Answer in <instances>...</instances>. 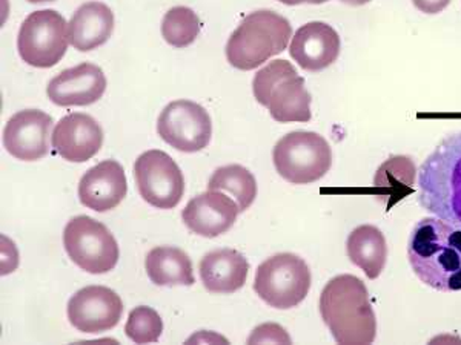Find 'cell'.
I'll return each instance as SVG.
<instances>
[{"label":"cell","instance_id":"44dd1931","mask_svg":"<svg viewBox=\"0 0 461 345\" xmlns=\"http://www.w3.org/2000/svg\"><path fill=\"white\" fill-rule=\"evenodd\" d=\"M348 257L366 273L369 279H377L388 260V244L382 230L375 226H360L352 230L346 243Z\"/></svg>","mask_w":461,"mask_h":345},{"label":"cell","instance_id":"83f0119b","mask_svg":"<svg viewBox=\"0 0 461 345\" xmlns=\"http://www.w3.org/2000/svg\"><path fill=\"white\" fill-rule=\"evenodd\" d=\"M415 8L420 13H425V14H438L441 11L446 10L451 0H412Z\"/></svg>","mask_w":461,"mask_h":345},{"label":"cell","instance_id":"484cf974","mask_svg":"<svg viewBox=\"0 0 461 345\" xmlns=\"http://www.w3.org/2000/svg\"><path fill=\"white\" fill-rule=\"evenodd\" d=\"M163 323L156 310L151 307H136L126 321L125 333L136 344L158 342L162 336Z\"/></svg>","mask_w":461,"mask_h":345},{"label":"cell","instance_id":"7c38bea8","mask_svg":"<svg viewBox=\"0 0 461 345\" xmlns=\"http://www.w3.org/2000/svg\"><path fill=\"white\" fill-rule=\"evenodd\" d=\"M123 314L121 296L104 286H88L73 295L68 319L82 333H104L119 324Z\"/></svg>","mask_w":461,"mask_h":345},{"label":"cell","instance_id":"ba28073f","mask_svg":"<svg viewBox=\"0 0 461 345\" xmlns=\"http://www.w3.org/2000/svg\"><path fill=\"white\" fill-rule=\"evenodd\" d=\"M63 246L74 264L93 275L110 272L119 261V246L110 229L100 221L80 215L63 230Z\"/></svg>","mask_w":461,"mask_h":345},{"label":"cell","instance_id":"4fadbf2b","mask_svg":"<svg viewBox=\"0 0 461 345\" xmlns=\"http://www.w3.org/2000/svg\"><path fill=\"white\" fill-rule=\"evenodd\" d=\"M53 119L43 111H19L4 129V146L22 162H37L50 152V132Z\"/></svg>","mask_w":461,"mask_h":345},{"label":"cell","instance_id":"9a60e30c","mask_svg":"<svg viewBox=\"0 0 461 345\" xmlns=\"http://www.w3.org/2000/svg\"><path fill=\"white\" fill-rule=\"evenodd\" d=\"M106 91L104 71L93 63L84 62L63 69L48 84V99L58 106H89L99 102Z\"/></svg>","mask_w":461,"mask_h":345},{"label":"cell","instance_id":"277c9868","mask_svg":"<svg viewBox=\"0 0 461 345\" xmlns=\"http://www.w3.org/2000/svg\"><path fill=\"white\" fill-rule=\"evenodd\" d=\"M293 37L288 19L271 10L248 14L226 45V58L234 68L252 71L269 58L284 53Z\"/></svg>","mask_w":461,"mask_h":345},{"label":"cell","instance_id":"d6986e66","mask_svg":"<svg viewBox=\"0 0 461 345\" xmlns=\"http://www.w3.org/2000/svg\"><path fill=\"white\" fill-rule=\"evenodd\" d=\"M114 31V14L102 2H86L68 22V40L80 53H88L108 42Z\"/></svg>","mask_w":461,"mask_h":345},{"label":"cell","instance_id":"f546056e","mask_svg":"<svg viewBox=\"0 0 461 345\" xmlns=\"http://www.w3.org/2000/svg\"><path fill=\"white\" fill-rule=\"evenodd\" d=\"M284 5H302V4H310V0H278Z\"/></svg>","mask_w":461,"mask_h":345},{"label":"cell","instance_id":"1f68e13d","mask_svg":"<svg viewBox=\"0 0 461 345\" xmlns=\"http://www.w3.org/2000/svg\"><path fill=\"white\" fill-rule=\"evenodd\" d=\"M30 4H42V2H53V0H28Z\"/></svg>","mask_w":461,"mask_h":345},{"label":"cell","instance_id":"3957f363","mask_svg":"<svg viewBox=\"0 0 461 345\" xmlns=\"http://www.w3.org/2000/svg\"><path fill=\"white\" fill-rule=\"evenodd\" d=\"M417 201L461 229V131L446 136L421 164Z\"/></svg>","mask_w":461,"mask_h":345},{"label":"cell","instance_id":"30bf717a","mask_svg":"<svg viewBox=\"0 0 461 345\" xmlns=\"http://www.w3.org/2000/svg\"><path fill=\"white\" fill-rule=\"evenodd\" d=\"M139 194L158 209H174L184 197V173L167 152H143L134 163Z\"/></svg>","mask_w":461,"mask_h":345},{"label":"cell","instance_id":"5bb4252c","mask_svg":"<svg viewBox=\"0 0 461 345\" xmlns=\"http://www.w3.org/2000/svg\"><path fill=\"white\" fill-rule=\"evenodd\" d=\"M51 145L67 162H88L104 146V129L91 115L73 112L59 120Z\"/></svg>","mask_w":461,"mask_h":345},{"label":"cell","instance_id":"8992f818","mask_svg":"<svg viewBox=\"0 0 461 345\" xmlns=\"http://www.w3.org/2000/svg\"><path fill=\"white\" fill-rule=\"evenodd\" d=\"M273 160L278 175L289 183L311 184L330 172L332 151L320 134L294 131L278 140Z\"/></svg>","mask_w":461,"mask_h":345},{"label":"cell","instance_id":"e0dca14e","mask_svg":"<svg viewBox=\"0 0 461 345\" xmlns=\"http://www.w3.org/2000/svg\"><path fill=\"white\" fill-rule=\"evenodd\" d=\"M240 209L236 201L221 194V190H210L189 199L182 212V220L195 235L215 238L223 235L234 226Z\"/></svg>","mask_w":461,"mask_h":345},{"label":"cell","instance_id":"cb8c5ba5","mask_svg":"<svg viewBox=\"0 0 461 345\" xmlns=\"http://www.w3.org/2000/svg\"><path fill=\"white\" fill-rule=\"evenodd\" d=\"M210 190H223L236 199L240 212L247 210L258 197L256 178L240 164H230L215 171L208 183Z\"/></svg>","mask_w":461,"mask_h":345},{"label":"cell","instance_id":"4dcf8cb0","mask_svg":"<svg viewBox=\"0 0 461 345\" xmlns=\"http://www.w3.org/2000/svg\"><path fill=\"white\" fill-rule=\"evenodd\" d=\"M325 2H328V0H310V4H312V5H320V4H325Z\"/></svg>","mask_w":461,"mask_h":345},{"label":"cell","instance_id":"ac0fdd59","mask_svg":"<svg viewBox=\"0 0 461 345\" xmlns=\"http://www.w3.org/2000/svg\"><path fill=\"white\" fill-rule=\"evenodd\" d=\"M128 194L125 171L115 160H104L88 169L80 178L79 199L85 208L108 212L123 201Z\"/></svg>","mask_w":461,"mask_h":345},{"label":"cell","instance_id":"8fae6325","mask_svg":"<svg viewBox=\"0 0 461 345\" xmlns=\"http://www.w3.org/2000/svg\"><path fill=\"white\" fill-rule=\"evenodd\" d=\"M158 134L174 149L193 154L210 145L212 121L199 103L176 100L158 115Z\"/></svg>","mask_w":461,"mask_h":345},{"label":"cell","instance_id":"9c48e42d","mask_svg":"<svg viewBox=\"0 0 461 345\" xmlns=\"http://www.w3.org/2000/svg\"><path fill=\"white\" fill-rule=\"evenodd\" d=\"M68 23L54 10L34 11L23 21L17 49L34 68H53L68 49Z\"/></svg>","mask_w":461,"mask_h":345},{"label":"cell","instance_id":"2e32d148","mask_svg":"<svg viewBox=\"0 0 461 345\" xmlns=\"http://www.w3.org/2000/svg\"><path fill=\"white\" fill-rule=\"evenodd\" d=\"M289 54L300 68L320 73L337 62L340 56V37L325 22H310L294 34Z\"/></svg>","mask_w":461,"mask_h":345},{"label":"cell","instance_id":"d4e9b609","mask_svg":"<svg viewBox=\"0 0 461 345\" xmlns=\"http://www.w3.org/2000/svg\"><path fill=\"white\" fill-rule=\"evenodd\" d=\"M199 34V16L188 6H174L163 16L162 36L171 47H189Z\"/></svg>","mask_w":461,"mask_h":345},{"label":"cell","instance_id":"5b68a950","mask_svg":"<svg viewBox=\"0 0 461 345\" xmlns=\"http://www.w3.org/2000/svg\"><path fill=\"white\" fill-rule=\"evenodd\" d=\"M254 97L277 123H306L312 119L311 94L294 65L284 58L267 63L252 82Z\"/></svg>","mask_w":461,"mask_h":345},{"label":"cell","instance_id":"6da1fadb","mask_svg":"<svg viewBox=\"0 0 461 345\" xmlns=\"http://www.w3.org/2000/svg\"><path fill=\"white\" fill-rule=\"evenodd\" d=\"M409 264L421 283L440 290H461V229L429 217L414 226L408 243Z\"/></svg>","mask_w":461,"mask_h":345},{"label":"cell","instance_id":"52a82bcc","mask_svg":"<svg viewBox=\"0 0 461 345\" xmlns=\"http://www.w3.org/2000/svg\"><path fill=\"white\" fill-rule=\"evenodd\" d=\"M311 270L303 258L278 253L258 266L254 290L274 309L288 310L303 303L310 292Z\"/></svg>","mask_w":461,"mask_h":345},{"label":"cell","instance_id":"7a4b0ae2","mask_svg":"<svg viewBox=\"0 0 461 345\" xmlns=\"http://www.w3.org/2000/svg\"><path fill=\"white\" fill-rule=\"evenodd\" d=\"M320 314L334 340L343 345L373 344L377 319L366 286L354 275H339L320 295Z\"/></svg>","mask_w":461,"mask_h":345},{"label":"cell","instance_id":"7402d4cb","mask_svg":"<svg viewBox=\"0 0 461 345\" xmlns=\"http://www.w3.org/2000/svg\"><path fill=\"white\" fill-rule=\"evenodd\" d=\"M145 269L156 286H193L195 283L191 260L178 247H154L147 255Z\"/></svg>","mask_w":461,"mask_h":345},{"label":"cell","instance_id":"ffe728a7","mask_svg":"<svg viewBox=\"0 0 461 345\" xmlns=\"http://www.w3.org/2000/svg\"><path fill=\"white\" fill-rule=\"evenodd\" d=\"M200 277L203 286L215 295H230L247 283L249 264L247 258L232 249L210 252L200 261Z\"/></svg>","mask_w":461,"mask_h":345},{"label":"cell","instance_id":"f1b7e54d","mask_svg":"<svg viewBox=\"0 0 461 345\" xmlns=\"http://www.w3.org/2000/svg\"><path fill=\"white\" fill-rule=\"evenodd\" d=\"M343 4H346V5H352V6H362L366 5V4H369L371 0H341Z\"/></svg>","mask_w":461,"mask_h":345},{"label":"cell","instance_id":"603a6c76","mask_svg":"<svg viewBox=\"0 0 461 345\" xmlns=\"http://www.w3.org/2000/svg\"><path fill=\"white\" fill-rule=\"evenodd\" d=\"M415 169L412 158L406 155H393L378 168L374 177L375 195L388 210L400 199L414 192Z\"/></svg>","mask_w":461,"mask_h":345},{"label":"cell","instance_id":"4316f807","mask_svg":"<svg viewBox=\"0 0 461 345\" xmlns=\"http://www.w3.org/2000/svg\"><path fill=\"white\" fill-rule=\"evenodd\" d=\"M265 329L267 332V335L260 332V330L256 329L254 335H251L248 342L252 344V342H267L269 341V342H285V344L289 342L291 344V338L285 333V330L280 325L267 324Z\"/></svg>","mask_w":461,"mask_h":345}]
</instances>
